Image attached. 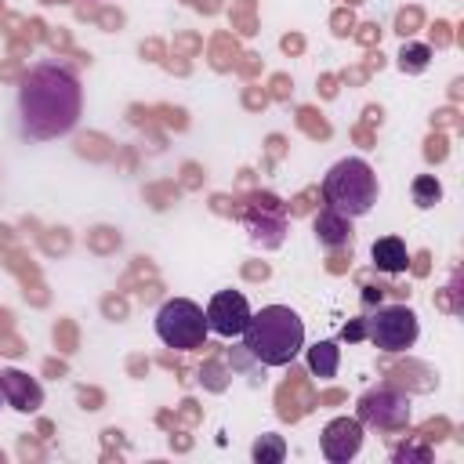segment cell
Listing matches in <instances>:
<instances>
[{
  "label": "cell",
  "mask_w": 464,
  "mask_h": 464,
  "mask_svg": "<svg viewBox=\"0 0 464 464\" xmlns=\"http://www.w3.org/2000/svg\"><path fill=\"white\" fill-rule=\"evenodd\" d=\"M83 109V91L72 69L58 62H40L29 69L18 91V123L25 138L51 141L76 127Z\"/></svg>",
  "instance_id": "obj_1"
},
{
  "label": "cell",
  "mask_w": 464,
  "mask_h": 464,
  "mask_svg": "<svg viewBox=\"0 0 464 464\" xmlns=\"http://www.w3.org/2000/svg\"><path fill=\"white\" fill-rule=\"evenodd\" d=\"M243 348L261 366H286L304 348V319L286 304H265L261 312H250Z\"/></svg>",
  "instance_id": "obj_2"
},
{
  "label": "cell",
  "mask_w": 464,
  "mask_h": 464,
  "mask_svg": "<svg viewBox=\"0 0 464 464\" xmlns=\"http://www.w3.org/2000/svg\"><path fill=\"white\" fill-rule=\"evenodd\" d=\"M323 199L344 218H362L377 203V174L366 160L348 156L337 160L323 178Z\"/></svg>",
  "instance_id": "obj_3"
},
{
  "label": "cell",
  "mask_w": 464,
  "mask_h": 464,
  "mask_svg": "<svg viewBox=\"0 0 464 464\" xmlns=\"http://www.w3.org/2000/svg\"><path fill=\"white\" fill-rule=\"evenodd\" d=\"M207 312L188 297H170L156 312V337L174 352L203 348L207 341Z\"/></svg>",
  "instance_id": "obj_4"
},
{
  "label": "cell",
  "mask_w": 464,
  "mask_h": 464,
  "mask_svg": "<svg viewBox=\"0 0 464 464\" xmlns=\"http://www.w3.org/2000/svg\"><path fill=\"white\" fill-rule=\"evenodd\" d=\"M417 334H420L417 312L406 304H384L366 319V337L381 352H406L417 344Z\"/></svg>",
  "instance_id": "obj_5"
},
{
  "label": "cell",
  "mask_w": 464,
  "mask_h": 464,
  "mask_svg": "<svg viewBox=\"0 0 464 464\" xmlns=\"http://www.w3.org/2000/svg\"><path fill=\"white\" fill-rule=\"evenodd\" d=\"M355 417L362 420V428L370 424V428H381V431H399V428L410 424V399L399 388L377 384V388L359 395Z\"/></svg>",
  "instance_id": "obj_6"
},
{
  "label": "cell",
  "mask_w": 464,
  "mask_h": 464,
  "mask_svg": "<svg viewBox=\"0 0 464 464\" xmlns=\"http://www.w3.org/2000/svg\"><path fill=\"white\" fill-rule=\"evenodd\" d=\"M319 450L330 464H348L362 450V420L359 417H334L319 435Z\"/></svg>",
  "instance_id": "obj_7"
},
{
  "label": "cell",
  "mask_w": 464,
  "mask_h": 464,
  "mask_svg": "<svg viewBox=\"0 0 464 464\" xmlns=\"http://www.w3.org/2000/svg\"><path fill=\"white\" fill-rule=\"evenodd\" d=\"M250 319V304L239 290H218L207 304V326L221 337H239Z\"/></svg>",
  "instance_id": "obj_8"
},
{
  "label": "cell",
  "mask_w": 464,
  "mask_h": 464,
  "mask_svg": "<svg viewBox=\"0 0 464 464\" xmlns=\"http://www.w3.org/2000/svg\"><path fill=\"white\" fill-rule=\"evenodd\" d=\"M246 232H250V239H254L257 246H265V250L279 246V243H283V232H286V218H283L279 203H276V199H254V203L246 207Z\"/></svg>",
  "instance_id": "obj_9"
},
{
  "label": "cell",
  "mask_w": 464,
  "mask_h": 464,
  "mask_svg": "<svg viewBox=\"0 0 464 464\" xmlns=\"http://www.w3.org/2000/svg\"><path fill=\"white\" fill-rule=\"evenodd\" d=\"M0 395L11 410L18 413H36L44 406V388L36 377H29L25 370H14V366H4L0 370Z\"/></svg>",
  "instance_id": "obj_10"
},
{
  "label": "cell",
  "mask_w": 464,
  "mask_h": 464,
  "mask_svg": "<svg viewBox=\"0 0 464 464\" xmlns=\"http://www.w3.org/2000/svg\"><path fill=\"white\" fill-rule=\"evenodd\" d=\"M312 228H315V239H319L326 250H341V246L352 243V218L337 214L334 207H323V210L315 214Z\"/></svg>",
  "instance_id": "obj_11"
},
{
  "label": "cell",
  "mask_w": 464,
  "mask_h": 464,
  "mask_svg": "<svg viewBox=\"0 0 464 464\" xmlns=\"http://www.w3.org/2000/svg\"><path fill=\"white\" fill-rule=\"evenodd\" d=\"M370 257H373V268H377V272H388V276H399V272H406V265H410V250H406V243H402L399 236H381V239H373Z\"/></svg>",
  "instance_id": "obj_12"
},
{
  "label": "cell",
  "mask_w": 464,
  "mask_h": 464,
  "mask_svg": "<svg viewBox=\"0 0 464 464\" xmlns=\"http://www.w3.org/2000/svg\"><path fill=\"white\" fill-rule=\"evenodd\" d=\"M337 366H341V348L334 344V341H319V344H312L308 348V370L315 373V377H334L337 373Z\"/></svg>",
  "instance_id": "obj_13"
},
{
  "label": "cell",
  "mask_w": 464,
  "mask_h": 464,
  "mask_svg": "<svg viewBox=\"0 0 464 464\" xmlns=\"http://www.w3.org/2000/svg\"><path fill=\"white\" fill-rule=\"evenodd\" d=\"M439 199H442L439 178H435V174H417V178H413V203H417L420 210H428V207H435Z\"/></svg>",
  "instance_id": "obj_14"
},
{
  "label": "cell",
  "mask_w": 464,
  "mask_h": 464,
  "mask_svg": "<svg viewBox=\"0 0 464 464\" xmlns=\"http://www.w3.org/2000/svg\"><path fill=\"white\" fill-rule=\"evenodd\" d=\"M250 453L257 464H279L286 457V442H283V435H261Z\"/></svg>",
  "instance_id": "obj_15"
},
{
  "label": "cell",
  "mask_w": 464,
  "mask_h": 464,
  "mask_svg": "<svg viewBox=\"0 0 464 464\" xmlns=\"http://www.w3.org/2000/svg\"><path fill=\"white\" fill-rule=\"evenodd\" d=\"M428 58H431V51H428L424 44H406L402 54H399V69H406V72H424V69H428Z\"/></svg>",
  "instance_id": "obj_16"
},
{
  "label": "cell",
  "mask_w": 464,
  "mask_h": 464,
  "mask_svg": "<svg viewBox=\"0 0 464 464\" xmlns=\"http://www.w3.org/2000/svg\"><path fill=\"white\" fill-rule=\"evenodd\" d=\"M199 381H203V384H207L210 392H221V388L228 384V381L221 377V362H207V366L199 370Z\"/></svg>",
  "instance_id": "obj_17"
},
{
  "label": "cell",
  "mask_w": 464,
  "mask_h": 464,
  "mask_svg": "<svg viewBox=\"0 0 464 464\" xmlns=\"http://www.w3.org/2000/svg\"><path fill=\"white\" fill-rule=\"evenodd\" d=\"M395 460H431V453L424 446H406V450H395Z\"/></svg>",
  "instance_id": "obj_18"
},
{
  "label": "cell",
  "mask_w": 464,
  "mask_h": 464,
  "mask_svg": "<svg viewBox=\"0 0 464 464\" xmlns=\"http://www.w3.org/2000/svg\"><path fill=\"white\" fill-rule=\"evenodd\" d=\"M366 337V319H355L352 326H344V341H362Z\"/></svg>",
  "instance_id": "obj_19"
},
{
  "label": "cell",
  "mask_w": 464,
  "mask_h": 464,
  "mask_svg": "<svg viewBox=\"0 0 464 464\" xmlns=\"http://www.w3.org/2000/svg\"><path fill=\"white\" fill-rule=\"evenodd\" d=\"M0 402H4V395H0Z\"/></svg>",
  "instance_id": "obj_20"
}]
</instances>
